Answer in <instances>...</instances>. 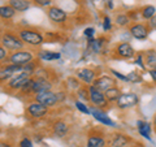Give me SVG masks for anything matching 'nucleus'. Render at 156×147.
Masks as SVG:
<instances>
[{
	"mask_svg": "<svg viewBox=\"0 0 156 147\" xmlns=\"http://www.w3.org/2000/svg\"><path fill=\"white\" fill-rule=\"evenodd\" d=\"M16 33H17V35L21 38V41L25 43V46L41 47L43 43H44L43 34L34 27H20Z\"/></svg>",
	"mask_w": 156,
	"mask_h": 147,
	"instance_id": "f257e3e1",
	"label": "nucleus"
},
{
	"mask_svg": "<svg viewBox=\"0 0 156 147\" xmlns=\"http://www.w3.org/2000/svg\"><path fill=\"white\" fill-rule=\"evenodd\" d=\"M2 46L5 47L8 51L16 52L20 50H23L25 43L21 41V38L17 35V33L14 34L12 31H4L2 34Z\"/></svg>",
	"mask_w": 156,
	"mask_h": 147,
	"instance_id": "f03ea898",
	"label": "nucleus"
},
{
	"mask_svg": "<svg viewBox=\"0 0 156 147\" xmlns=\"http://www.w3.org/2000/svg\"><path fill=\"white\" fill-rule=\"evenodd\" d=\"M33 60H35V56L30 50H20L16 52H11V55L8 56L7 63L8 64H16V65H22L25 66L29 63H31Z\"/></svg>",
	"mask_w": 156,
	"mask_h": 147,
	"instance_id": "7ed1b4c3",
	"label": "nucleus"
},
{
	"mask_svg": "<svg viewBox=\"0 0 156 147\" xmlns=\"http://www.w3.org/2000/svg\"><path fill=\"white\" fill-rule=\"evenodd\" d=\"M89 92H90V104L92 107H96V108H100V109L108 108L109 102L107 100L105 94L103 91L96 89L94 85H90L89 86Z\"/></svg>",
	"mask_w": 156,
	"mask_h": 147,
	"instance_id": "20e7f679",
	"label": "nucleus"
},
{
	"mask_svg": "<svg viewBox=\"0 0 156 147\" xmlns=\"http://www.w3.org/2000/svg\"><path fill=\"white\" fill-rule=\"evenodd\" d=\"M50 108L46 106L41 104V103H38L35 100H33L30 103H27V106L25 107V112L26 115L30 117V119H34V120H39V119H43L47 113Z\"/></svg>",
	"mask_w": 156,
	"mask_h": 147,
	"instance_id": "39448f33",
	"label": "nucleus"
},
{
	"mask_svg": "<svg viewBox=\"0 0 156 147\" xmlns=\"http://www.w3.org/2000/svg\"><path fill=\"white\" fill-rule=\"evenodd\" d=\"M138 103H139V96L135 92H122L115 104L119 109H129L138 106Z\"/></svg>",
	"mask_w": 156,
	"mask_h": 147,
	"instance_id": "423d86ee",
	"label": "nucleus"
},
{
	"mask_svg": "<svg viewBox=\"0 0 156 147\" xmlns=\"http://www.w3.org/2000/svg\"><path fill=\"white\" fill-rule=\"evenodd\" d=\"M29 77H31V76L25 70L17 73L16 76H14L13 78H11V80L5 83V91L7 92H18L20 89L23 86V83H25V81Z\"/></svg>",
	"mask_w": 156,
	"mask_h": 147,
	"instance_id": "0eeeda50",
	"label": "nucleus"
},
{
	"mask_svg": "<svg viewBox=\"0 0 156 147\" xmlns=\"http://www.w3.org/2000/svg\"><path fill=\"white\" fill-rule=\"evenodd\" d=\"M113 53H116L117 57L120 59H124V60H130V59L135 57V51L133 46L130 45L129 42H121V43H117L113 48Z\"/></svg>",
	"mask_w": 156,
	"mask_h": 147,
	"instance_id": "6e6552de",
	"label": "nucleus"
},
{
	"mask_svg": "<svg viewBox=\"0 0 156 147\" xmlns=\"http://www.w3.org/2000/svg\"><path fill=\"white\" fill-rule=\"evenodd\" d=\"M76 77L80 81L83 82L85 85L90 86L95 82V80L99 77V74H98V70L94 69V68H87L86 66V68H80V69H77L76 70Z\"/></svg>",
	"mask_w": 156,
	"mask_h": 147,
	"instance_id": "1a4fd4ad",
	"label": "nucleus"
},
{
	"mask_svg": "<svg viewBox=\"0 0 156 147\" xmlns=\"http://www.w3.org/2000/svg\"><path fill=\"white\" fill-rule=\"evenodd\" d=\"M150 30L151 29L148 26V23H144V22H134L129 26L130 34L133 35V38L138 39V41H144V39H147Z\"/></svg>",
	"mask_w": 156,
	"mask_h": 147,
	"instance_id": "9d476101",
	"label": "nucleus"
},
{
	"mask_svg": "<svg viewBox=\"0 0 156 147\" xmlns=\"http://www.w3.org/2000/svg\"><path fill=\"white\" fill-rule=\"evenodd\" d=\"M33 100L41 103V104L48 107V108H51V107H55L56 104H58V98L56 95V92H53V91L39 92V94H37L33 98Z\"/></svg>",
	"mask_w": 156,
	"mask_h": 147,
	"instance_id": "9b49d317",
	"label": "nucleus"
},
{
	"mask_svg": "<svg viewBox=\"0 0 156 147\" xmlns=\"http://www.w3.org/2000/svg\"><path fill=\"white\" fill-rule=\"evenodd\" d=\"M52 87H53V82L48 77H35V82H34L33 86V98L37 94H39V92L52 91Z\"/></svg>",
	"mask_w": 156,
	"mask_h": 147,
	"instance_id": "f8f14e48",
	"label": "nucleus"
},
{
	"mask_svg": "<svg viewBox=\"0 0 156 147\" xmlns=\"http://www.w3.org/2000/svg\"><path fill=\"white\" fill-rule=\"evenodd\" d=\"M47 16L53 23H64L68 20V13L56 5H51L50 8H47Z\"/></svg>",
	"mask_w": 156,
	"mask_h": 147,
	"instance_id": "ddd939ff",
	"label": "nucleus"
},
{
	"mask_svg": "<svg viewBox=\"0 0 156 147\" xmlns=\"http://www.w3.org/2000/svg\"><path fill=\"white\" fill-rule=\"evenodd\" d=\"M92 85H94L96 89H99L100 91L105 92L107 90H109V89H112V87L117 86V81L111 74L109 76L104 74V76H99V77H98Z\"/></svg>",
	"mask_w": 156,
	"mask_h": 147,
	"instance_id": "4468645a",
	"label": "nucleus"
},
{
	"mask_svg": "<svg viewBox=\"0 0 156 147\" xmlns=\"http://www.w3.org/2000/svg\"><path fill=\"white\" fill-rule=\"evenodd\" d=\"M23 70V66L22 65H16V64H7V65H3L2 69H0V81L4 82V81H9L11 78H13L17 73L22 72Z\"/></svg>",
	"mask_w": 156,
	"mask_h": 147,
	"instance_id": "2eb2a0df",
	"label": "nucleus"
},
{
	"mask_svg": "<svg viewBox=\"0 0 156 147\" xmlns=\"http://www.w3.org/2000/svg\"><path fill=\"white\" fill-rule=\"evenodd\" d=\"M91 108V116L94 117L96 121H99L100 124H103L105 126H112V128H116V122L111 120V117L105 113L104 109L96 108V107H90Z\"/></svg>",
	"mask_w": 156,
	"mask_h": 147,
	"instance_id": "dca6fc26",
	"label": "nucleus"
},
{
	"mask_svg": "<svg viewBox=\"0 0 156 147\" xmlns=\"http://www.w3.org/2000/svg\"><path fill=\"white\" fill-rule=\"evenodd\" d=\"M131 143V138L124 133H113L108 139V145L111 147H128Z\"/></svg>",
	"mask_w": 156,
	"mask_h": 147,
	"instance_id": "f3484780",
	"label": "nucleus"
},
{
	"mask_svg": "<svg viewBox=\"0 0 156 147\" xmlns=\"http://www.w3.org/2000/svg\"><path fill=\"white\" fill-rule=\"evenodd\" d=\"M152 124L147 121H143V120H138L136 121V130L138 133L140 134V137H143L147 141L152 142V138H151V133H152Z\"/></svg>",
	"mask_w": 156,
	"mask_h": 147,
	"instance_id": "a211bd4d",
	"label": "nucleus"
},
{
	"mask_svg": "<svg viewBox=\"0 0 156 147\" xmlns=\"http://www.w3.org/2000/svg\"><path fill=\"white\" fill-rule=\"evenodd\" d=\"M52 131L56 137H58V138H64V137L69 133V126H68V124L65 121L58 120L52 125Z\"/></svg>",
	"mask_w": 156,
	"mask_h": 147,
	"instance_id": "6ab92c4d",
	"label": "nucleus"
},
{
	"mask_svg": "<svg viewBox=\"0 0 156 147\" xmlns=\"http://www.w3.org/2000/svg\"><path fill=\"white\" fill-rule=\"evenodd\" d=\"M37 56L41 61H56L61 59V53L60 52H55V51H44L41 50L37 52Z\"/></svg>",
	"mask_w": 156,
	"mask_h": 147,
	"instance_id": "aec40b11",
	"label": "nucleus"
},
{
	"mask_svg": "<svg viewBox=\"0 0 156 147\" xmlns=\"http://www.w3.org/2000/svg\"><path fill=\"white\" fill-rule=\"evenodd\" d=\"M107 141L100 134H91L86 141V147H105Z\"/></svg>",
	"mask_w": 156,
	"mask_h": 147,
	"instance_id": "412c9836",
	"label": "nucleus"
},
{
	"mask_svg": "<svg viewBox=\"0 0 156 147\" xmlns=\"http://www.w3.org/2000/svg\"><path fill=\"white\" fill-rule=\"evenodd\" d=\"M9 5L16 9V12H26L31 5V0H9Z\"/></svg>",
	"mask_w": 156,
	"mask_h": 147,
	"instance_id": "4be33fe9",
	"label": "nucleus"
},
{
	"mask_svg": "<svg viewBox=\"0 0 156 147\" xmlns=\"http://www.w3.org/2000/svg\"><path fill=\"white\" fill-rule=\"evenodd\" d=\"M34 82H35V77L31 76V77H29L27 80L25 81V83H23V86L20 89V91L17 92V94L20 95H33V86H34Z\"/></svg>",
	"mask_w": 156,
	"mask_h": 147,
	"instance_id": "5701e85b",
	"label": "nucleus"
},
{
	"mask_svg": "<svg viewBox=\"0 0 156 147\" xmlns=\"http://www.w3.org/2000/svg\"><path fill=\"white\" fill-rule=\"evenodd\" d=\"M105 98H107V100L109 102V104L111 103H116L117 100H119V98L121 96V90H120V87H117V86H115V87H112V89H109V90H107L105 92Z\"/></svg>",
	"mask_w": 156,
	"mask_h": 147,
	"instance_id": "b1692460",
	"label": "nucleus"
},
{
	"mask_svg": "<svg viewBox=\"0 0 156 147\" xmlns=\"http://www.w3.org/2000/svg\"><path fill=\"white\" fill-rule=\"evenodd\" d=\"M16 9H14L13 7H11L8 4V5H2L0 7V17H2V20H11L13 18L14 16H16Z\"/></svg>",
	"mask_w": 156,
	"mask_h": 147,
	"instance_id": "393cba45",
	"label": "nucleus"
},
{
	"mask_svg": "<svg viewBox=\"0 0 156 147\" xmlns=\"http://www.w3.org/2000/svg\"><path fill=\"white\" fill-rule=\"evenodd\" d=\"M76 95L78 98V100H81L83 103H90V92H89V86L87 85H82L76 91Z\"/></svg>",
	"mask_w": 156,
	"mask_h": 147,
	"instance_id": "a878e982",
	"label": "nucleus"
},
{
	"mask_svg": "<svg viewBox=\"0 0 156 147\" xmlns=\"http://www.w3.org/2000/svg\"><path fill=\"white\" fill-rule=\"evenodd\" d=\"M115 23L120 27H128L131 25V20L128 16V13H120L117 14L116 18H115Z\"/></svg>",
	"mask_w": 156,
	"mask_h": 147,
	"instance_id": "bb28decb",
	"label": "nucleus"
},
{
	"mask_svg": "<svg viewBox=\"0 0 156 147\" xmlns=\"http://www.w3.org/2000/svg\"><path fill=\"white\" fill-rule=\"evenodd\" d=\"M140 13H142V18L144 21H150L156 14V8L154 5H144L140 8Z\"/></svg>",
	"mask_w": 156,
	"mask_h": 147,
	"instance_id": "cd10ccee",
	"label": "nucleus"
},
{
	"mask_svg": "<svg viewBox=\"0 0 156 147\" xmlns=\"http://www.w3.org/2000/svg\"><path fill=\"white\" fill-rule=\"evenodd\" d=\"M144 53V63H146V66H150L151 68H155L156 66V51L155 50H150L147 52H143Z\"/></svg>",
	"mask_w": 156,
	"mask_h": 147,
	"instance_id": "c85d7f7f",
	"label": "nucleus"
},
{
	"mask_svg": "<svg viewBox=\"0 0 156 147\" xmlns=\"http://www.w3.org/2000/svg\"><path fill=\"white\" fill-rule=\"evenodd\" d=\"M65 83H66V89H69V90L74 91V92L82 86V85H81V82H80V80H78L76 76L68 77L66 80H65Z\"/></svg>",
	"mask_w": 156,
	"mask_h": 147,
	"instance_id": "c756f323",
	"label": "nucleus"
},
{
	"mask_svg": "<svg viewBox=\"0 0 156 147\" xmlns=\"http://www.w3.org/2000/svg\"><path fill=\"white\" fill-rule=\"evenodd\" d=\"M74 106H76V108L80 111V112H82V113H85V115H91V108L89 106L86 104V103H83V102H81V100H76L74 102Z\"/></svg>",
	"mask_w": 156,
	"mask_h": 147,
	"instance_id": "7c9ffc66",
	"label": "nucleus"
},
{
	"mask_svg": "<svg viewBox=\"0 0 156 147\" xmlns=\"http://www.w3.org/2000/svg\"><path fill=\"white\" fill-rule=\"evenodd\" d=\"M134 64L140 66V69L144 70L146 69V63H144V53H136L135 59H134Z\"/></svg>",
	"mask_w": 156,
	"mask_h": 147,
	"instance_id": "2f4dec72",
	"label": "nucleus"
},
{
	"mask_svg": "<svg viewBox=\"0 0 156 147\" xmlns=\"http://www.w3.org/2000/svg\"><path fill=\"white\" fill-rule=\"evenodd\" d=\"M128 81L131 83H139L142 82V76L138 72H130L128 74Z\"/></svg>",
	"mask_w": 156,
	"mask_h": 147,
	"instance_id": "473e14b6",
	"label": "nucleus"
},
{
	"mask_svg": "<svg viewBox=\"0 0 156 147\" xmlns=\"http://www.w3.org/2000/svg\"><path fill=\"white\" fill-rule=\"evenodd\" d=\"M128 16L130 17V20H131V22H139L140 20H143L142 18V13H140V9L139 11H130L129 13H128Z\"/></svg>",
	"mask_w": 156,
	"mask_h": 147,
	"instance_id": "72a5a7b5",
	"label": "nucleus"
},
{
	"mask_svg": "<svg viewBox=\"0 0 156 147\" xmlns=\"http://www.w3.org/2000/svg\"><path fill=\"white\" fill-rule=\"evenodd\" d=\"M31 2L41 8H50L52 4V0H31Z\"/></svg>",
	"mask_w": 156,
	"mask_h": 147,
	"instance_id": "f704fd0d",
	"label": "nucleus"
},
{
	"mask_svg": "<svg viewBox=\"0 0 156 147\" xmlns=\"http://www.w3.org/2000/svg\"><path fill=\"white\" fill-rule=\"evenodd\" d=\"M103 30L104 31L112 30V20L108 16H104V18H103Z\"/></svg>",
	"mask_w": 156,
	"mask_h": 147,
	"instance_id": "c9c22d12",
	"label": "nucleus"
},
{
	"mask_svg": "<svg viewBox=\"0 0 156 147\" xmlns=\"http://www.w3.org/2000/svg\"><path fill=\"white\" fill-rule=\"evenodd\" d=\"M18 147H34V146H33V142H31L30 138H27V137H23V138L20 141Z\"/></svg>",
	"mask_w": 156,
	"mask_h": 147,
	"instance_id": "e433bc0d",
	"label": "nucleus"
},
{
	"mask_svg": "<svg viewBox=\"0 0 156 147\" xmlns=\"http://www.w3.org/2000/svg\"><path fill=\"white\" fill-rule=\"evenodd\" d=\"M111 73L113 74L117 80H120V81H124V82H129L128 81V76H125V74H121L120 72H117V70H115V69H111Z\"/></svg>",
	"mask_w": 156,
	"mask_h": 147,
	"instance_id": "4c0bfd02",
	"label": "nucleus"
},
{
	"mask_svg": "<svg viewBox=\"0 0 156 147\" xmlns=\"http://www.w3.org/2000/svg\"><path fill=\"white\" fill-rule=\"evenodd\" d=\"M8 50H7V48L5 47H0V60H2V63H3V64H4V63H5L7 61V59H8Z\"/></svg>",
	"mask_w": 156,
	"mask_h": 147,
	"instance_id": "58836bf2",
	"label": "nucleus"
},
{
	"mask_svg": "<svg viewBox=\"0 0 156 147\" xmlns=\"http://www.w3.org/2000/svg\"><path fill=\"white\" fill-rule=\"evenodd\" d=\"M83 35H85L87 39L94 38V35H95V29H94V27H86L85 30H83Z\"/></svg>",
	"mask_w": 156,
	"mask_h": 147,
	"instance_id": "ea45409f",
	"label": "nucleus"
},
{
	"mask_svg": "<svg viewBox=\"0 0 156 147\" xmlns=\"http://www.w3.org/2000/svg\"><path fill=\"white\" fill-rule=\"evenodd\" d=\"M121 38H122V42H130V39L133 38V35H131L130 31L128 30V31H125V33L121 34Z\"/></svg>",
	"mask_w": 156,
	"mask_h": 147,
	"instance_id": "a19ab883",
	"label": "nucleus"
},
{
	"mask_svg": "<svg viewBox=\"0 0 156 147\" xmlns=\"http://www.w3.org/2000/svg\"><path fill=\"white\" fill-rule=\"evenodd\" d=\"M148 74L151 77V80H152V82L156 83V66L155 68H151V69L148 70Z\"/></svg>",
	"mask_w": 156,
	"mask_h": 147,
	"instance_id": "79ce46f5",
	"label": "nucleus"
},
{
	"mask_svg": "<svg viewBox=\"0 0 156 147\" xmlns=\"http://www.w3.org/2000/svg\"><path fill=\"white\" fill-rule=\"evenodd\" d=\"M147 23H148V26H150L151 30H152V29H156V14H155V16H154L150 20V21H148Z\"/></svg>",
	"mask_w": 156,
	"mask_h": 147,
	"instance_id": "37998d69",
	"label": "nucleus"
},
{
	"mask_svg": "<svg viewBox=\"0 0 156 147\" xmlns=\"http://www.w3.org/2000/svg\"><path fill=\"white\" fill-rule=\"evenodd\" d=\"M56 95H57V98H58V103H60L61 100H64L65 99V96H66V94L64 91H57L56 92Z\"/></svg>",
	"mask_w": 156,
	"mask_h": 147,
	"instance_id": "c03bdc74",
	"label": "nucleus"
},
{
	"mask_svg": "<svg viewBox=\"0 0 156 147\" xmlns=\"http://www.w3.org/2000/svg\"><path fill=\"white\" fill-rule=\"evenodd\" d=\"M107 8H109V9H113V2L112 0H107Z\"/></svg>",
	"mask_w": 156,
	"mask_h": 147,
	"instance_id": "a18cd8bd",
	"label": "nucleus"
},
{
	"mask_svg": "<svg viewBox=\"0 0 156 147\" xmlns=\"http://www.w3.org/2000/svg\"><path fill=\"white\" fill-rule=\"evenodd\" d=\"M0 147H13V146H11L9 143H7V142H2V145H0Z\"/></svg>",
	"mask_w": 156,
	"mask_h": 147,
	"instance_id": "49530a36",
	"label": "nucleus"
},
{
	"mask_svg": "<svg viewBox=\"0 0 156 147\" xmlns=\"http://www.w3.org/2000/svg\"><path fill=\"white\" fill-rule=\"evenodd\" d=\"M128 147H144V146L143 145H139V143H134V145H130Z\"/></svg>",
	"mask_w": 156,
	"mask_h": 147,
	"instance_id": "de8ad7c7",
	"label": "nucleus"
},
{
	"mask_svg": "<svg viewBox=\"0 0 156 147\" xmlns=\"http://www.w3.org/2000/svg\"><path fill=\"white\" fill-rule=\"evenodd\" d=\"M35 142H42V135H35Z\"/></svg>",
	"mask_w": 156,
	"mask_h": 147,
	"instance_id": "09e8293b",
	"label": "nucleus"
},
{
	"mask_svg": "<svg viewBox=\"0 0 156 147\" xmlns=\"http://www.w3.org/2000/svg\"><path fill=\"white\" fill-rule=\"evenodd\" d=\"M152 125L155 126V129H156V115L154 116V120H152Z\"/></svg>",
	"mask_w": 156,
	"mask_h": 147,
	"instance_id": "8fccbe9b",
	"label": "nucleus"
},
{
	"mask_svg": "<svg viewBox=\"0 0 156 147\" xmlns=\"http://www.w3.org/2000/svg\"><path fill=\"white\" fill-rule=\"evenodd\" d=\"M73 2H81V0H73Z\"/></svg>",
	"mask_w": 156,
	"mask_h": 147,
	"instance_id": "3c124183",
	"label": "nucleus"
}]
</instances>
